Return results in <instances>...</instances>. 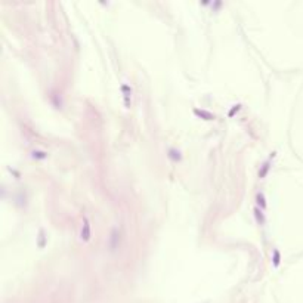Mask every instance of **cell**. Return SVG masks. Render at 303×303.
<instances>
[{"label":"cell","instance_id":"obj_1","mask_svg":"<svg viewBox=\"0 0 303 303\" xmlns=\"http://www.w3.org/2000/svg\"><path fill=\"white\" fill-rule=\"evenodd\" d=\"M80 238L81 241H89L90 240V225L87 217H84L83 220V226H81V232H80Z\"/></svg>","mask_w":303,"mask_h":303},{"label":"cell","instance_id":"obj_2","mask_svg":"<svg viewBox=\"0 0 303 303\" xmlns=\"http://www.w3.org/2000/svg\"><path fill=\"white\" fill-rule=\"evenodd\" d=\"M117 245H119V229L114 228L112 232H111V238H109V247L114 251L115 248H117Z\"/></svg>","mask_w":303,"mask_h":303},{"label":"cell","instance_id":"obj_3","mask_svg":"<svg viewBox=\"0 0 303 303\" xmlns=\"http://www.w3.org/2000/svg\"><path fill=\"white\" fill-rule=\"evenodd\" d=\"M121 90L124 92V99H126V107L127 108H130V95H132V89L127 86V84H123L121 86Z\"/></svg>","mask_w":303,"mask_h":303},{"label":"cell","instance_id":"obj_4","mask_svg":"<svg viewBox=\"0 0 303 303\" xmlns=\"http://www.w3.org/2000/svg\"><path fill=\"white\" fill-rule=\"evenodd\" d=\"M180 157H182V155H180V152H179V151H176V149H173V148H172V149H169V158H170V160H173V161H179V160H180Z\"/></svg>","mask_w":303,"mask_h":303},{"label":"cell","instance_id":"obj_5","mask_svg":"<svg viewBox=\"0 0 303 303\" xmlns=\"http://www.w3.org/2000/svg\"><path fill=\"white\" fill-rule=\"evenodd\" d=\"M256 200H257V204L260 206V208H265L266 207V203H265V197L262 192H259L257 195H256Z\"/></svg>","mask_w":303,"mask_h":303},{"label":"cell","instance_id":"obj_6","mask_svg":"<svg viewBox=\"0 0 303 303\" xmlns=\"http://www.w3.org/2000/svg\"><path fill=\"white\" fill-rule=\"evenodd\" d=\"M195 114L203 115V117H206V120H212V119H215V115H212L210 112H206V111H198V109H195Z\"/></svg>","mask_w":303,"mask_h":303},{"label":"cell","instance_id":"obj_7","mask_svg":"<svg viewBox=\"0 0 303 303\" xmlns=\"http://www.w3.org/2000/svg\"><path fill=\"white\" fill-rule=\"evenodd\" d=\"M268 170H269V163H265L263 167H262V170H259V177H265V175H266Z\"/></svg>","mask_w":303,"mask_h":303},{"label":"cell","instance_id":"obj_8","mask_svg":"<svg viewBox=\"0 0 303 303\" xmlns=\"http://www.w3.org/2000/svg\"><path fill=\"white\" fill-rule=\"evenodd\" d=\"M33 157L34 158H46V157H48V154L43 152V151H33Z\"/></svg>","mask_w":303,"mask_h":303},{"label":"cell","instance_id":"obj_9","mask_svg":"<svg viewBox=\"0 0 303 303\" xmlns=\"http://www.w3.org/2000/svg\"><path fill=\"white\" fill-rule=\"evenodd\" d=\"M274 265H275V266L279 265V253H278V250L274 251Z\"/></svg>","mask_w":303,"mask_h":303},{"label":"cell","instance_id":"obj_10","mask_svg":"<svg viewBox=\"0 0 303 303\" xmlns=\"http://www.w3.org/2000/svg\"><path fill=\"white\" fill-rule=\"evenodd\" d=\"M238 109H240V105H235V107H234V108H232V109H231V111H229V115H232V114H234V112H235V111H238Z\"/></svg>","mask_w":303,"mask_h":303}]
</instances>
